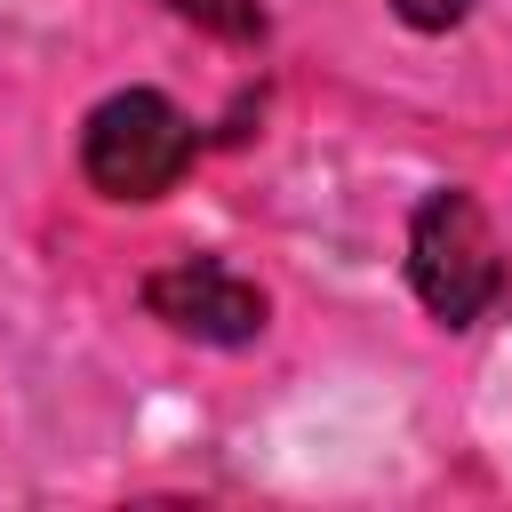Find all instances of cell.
<instances>
[{"instance_id": "obj_2", "label": "cell", "mask_w": 512, "mask_h": 512, "mask_svg": "<svg viewBox=\"0 0 512 512\" xmlns=\"http://www.w3.org/2000/svg\"><path fill=\"white\" fill-rule=\"evenodd\" d=\"M192 152H200V136L160 88H120L80 128V168L104 200H160L192 168Z\"/></svg>"}, {"instance_id": "obj_1", "label": "cell", "mask_w": 512, "mask_h": 512, "mask_svg": "<svg viewBox=\"0 0 512 512\" xmlns=\"http://www.w3.org/2000/svg\"><path fill=\"white\" fill-rule=\"evenodd\" d=\"M408 288L424 296V312L440 328H472L496 304L504 256H496V232H488L472 192H456V184L424 192V208L408 224Z\"/></svg>"}, {"instance_id": "obj_3", "label": "cell", "mask_w": 512, "mask_h": 512, "mask_svg": "<svg viewBox=\"0 0 512 512\" xmlns=\"http://www.w3.org/2000/svg\"><path fill=\"white\" fill-rule=\"evenodd\" d=\"M144 312L168 320V328L192 336V344H256L272 304H264V288L240 280L232 264H216V256H184V264H168V272L144 280Z\"/></svg>"}, {"instance_id": "obj_4", "label": "cell", "mask_w": 512, "mask_h": 512, "mask_svg": "<svg viewBox=\"0 0 512 512\" xmlns=\"http://www.w3.org/2000/svg\"><path fill=\"white\" fill-rule=\"evenodd\" d=\"M168 16H184V24H200V32H216V40H256L264 32V8L256 0H160Z\"/></svg>"}, {"instance_id": "obj_5", "label": "cell", "mask_w": 512, "mask_h": 512, "mask_svg": "<svg viewBox=\"0 0 512 512\" xmlns=\"http://www.w3.org/2000/svg\"><path fill=\"white\" fill-rule=\"evenodd\" d=\"M392 16H400L408 32H448V24L472 16V0H392Z\"/></svg>"}]
</instances>
